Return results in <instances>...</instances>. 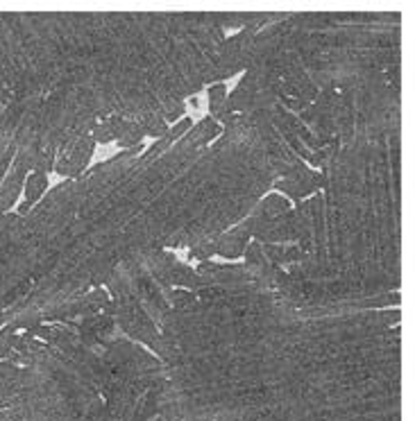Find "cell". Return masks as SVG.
<instances>
[{
	"instance_id": "1",
	"label": "cell",
	"mask_w": 415,
	"mask_h": 421,
	"mask_svg": "<svg viewBox=\"0 0 415 421\" xmlns=\"http://www.w3.org/2000/svg\"><path fill=\"white\" fill-rule=\"evenodd\" d=\"M252 240V225L250 220H243L241 225H236L234 229L229 232H222L218 236V243H215V254L227 260H234V258H241L247 245Z\"/></svg>"
},
{
	"instance_id": "3",
	"label": "cell",
	"mask_w": 415,
	"mask_h": 421,
	"mask_svg": "<svg viewBox=\"0 0 415 421\" xmlns=\"http://www.w3.org/2000/svg\"><path fill=\"white\" fill-rule=\"evenodd\" d=\"M225 100H227V86L218 82L209 86V116L215 123L225 121Z\"/></svg>"
},
{
	"instance_id": "2",
	"label": "cell",
	"mask_w": 415,
	"mask_h": 421,
	"mask_svg": "<svg viewBox=\"0 0 415 421\" xmlns=\"http://www.w3.org/2000/svg\"><path fill=\"white\" fill-rule=\"evenodd\" d=\"M48 186V174L46 172H39L35 170L28 177V184H26V202L21 206V216H26V213L32 211V206H35L39 200H41L44 190Z\"/></svg>"
},
{
	"instance_id": "4",
	"label": "cell",
	"mask_w": 415,
	"mask_h": 421,
	"mask_svg": "<svg viewBox=\"0 0 415 421\" xmlns=\"http://www.w3.org/2000/svg\"><path fill=\"white\" fill-rule=\"evenodd\" d=\"M218 236H206V238H202V240H197L195 245H191V247H189V256L206 263V260H209L211 256H215V243H218Z\"/></svg>"
}]
</instances>
